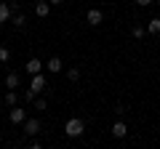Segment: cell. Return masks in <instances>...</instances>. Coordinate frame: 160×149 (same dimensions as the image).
<instances>
[{
	"mask_svg": "<svg viewBox=\"0 0 160 149\" xmlns=\"http://www.w3.org/2000/svg\"><path fill=\"white\" fill-rule=\"evenodd\" d=\"M48 11H51V3H48V0H38V3H35V13H38L40 19H46Z\"/></svg>",
	"mask_w": 160,
	"mask_h": 149,
	"instance_id": "8992f818",
	"label": "cell"
},
{
	"mask_svg": "<svg viewBox=\"0 0 160 149\" xmlns=\"http://www.w3.org/2000/svg\"><path fill=\"white\" fill-rule=\"evenodd\" d=\"M24 133H27V136H38L40 133V120H35V117L24 120Z\"/></svg>",
	"mask_w": 160,
	"mask_h": 149,
	"instance_id": "7a4b0ae2",
	"label": "cell"
},
{
	"mask_svg": "<svg viewBox=\"0 0 160 149\" xmlns=\"http://www.w3.org/2000/svg\"><path fill=\"white\" fill-rule=\"evenodd\" d=\"M86 19H88V24H91V27H99V24H102V11H99V8H91V11L86 13Z\"/></svg>",
	"mask_w": 160,
	"mask_h": 149,
	"instance_id": "5b68a950",
	"label": "cell"
},
{
	"mask_svg": "<svg viewBox=\"0 0 160 149\" xmlns=\"http://www.w3.org/2000/svg\"><path fill=\"white\" fill-rule=\"evenodd\" d=\"M126 133H128V125H126V123H123V120L112 123V136H115V138H123V136H126Z\"/></svg>",
	"mask_w": 160,
	"mask_h": 149,
	"instance_id": "52a82bcc",
	"label": "cell"
},
{
	"mask_svg": "<svg viewBox=\"0 0 160 149\" xmlns=\"http://www.w3.org/2000/svg\"><path fill=\"white\" fill-rule=\"evenodd\" d=\"M16 85H19V74L11 72V74L6 77V88H8V91H16Z\"/></svg>",
	"mask_w": 160,
	"mask_h": 149,
	"instance_id": "8fae6325",
	"label": "cell"
},
{
	"mask_svg": "<svg viewBox=\"0 0 160 149\" xmlns=\"http://www.w3.org/2000/svg\"><path fill=\"white\" fill-rule=\"evenodd\" d=\"M8 59H11V51H8L6 46H0V64H3V61H8Z\"/></svg>",
	"mask_w": 160,
	"mask_h": 149,
	"instance_id": "9a60e30c",
	"label": "cell"
},
{
	"mask_svg": "<svg viewBox=\"0 0 160 149\" xmlns=\"http://www.w3.org/2000/svg\"><path fill=\"white\" fill-rule=\"evenodd\" d=\"M131 32H133V37H136V40H142V37H144V27H133Z\"/></svg>",
	"mask_w": 160,
	"mask_h": 149,
	"instance_id": "ac0fdd59",
	"label": "cell"
},
{
	"mask_svg": "<svg viewBox=\"0 0 160 149\" xmlns=\"http://www.w3.org/2000/svg\"><path fill=\"white\" fill-rule=\"evenodd\" d=\"M27 72L29 74H40L43 72V61H40V59H29L27 61Z\"/></svg>",
	"mask_w": 160,
	"mask_h": 149,
	"instance_id": "9c48e42d",
	"label": "cell"
},
{
	"mask_svg": "<svg viewBox=\"0 0 160 149\" xmlns=\"http://www.w3.org/2000/svg\"><path fill=\"white\" fill-rule=\"evenodd\" d=\"M24 120H27V112H24L22 107H13L11 109V123H16V125H19V123H24Z\"/></svg>",
	"mask_w": 160,
	"mask_h": 149,
	"instance_id": "ba28073f",
	"label": "cell"
},
{
	"mask_svg": "<svg viewBox=\"0 0 160 149\" xmlns=\"http://www.w3.org/2000/svg\"><path fill=\"white\" fill-rule=\"evenodd\" d=\"M16 101H19L16 91H8V93H6V104H8V107H13V104H16Z\"/></svg>",
	"mask_w": 160,
	"mask_h": 149,
	"instance_id": "5bb4252c",
	"label": "cell"
},
{
	"mask_svg": "<svg viewBox=\"0 0 160 149\" xmlns=\"http://www.w3.org/2000/svg\"><path fill=\"white\" fill-rule=\"evenodd\" d=\"M11 19H13V8H11V3L3 0V3H0V24H3V22H11Z\"/></svg>",
	"mask_w": 160,
	"mask_h": 149,
	"instance_id": "3957f363",
	"label": "cell"
},
{
	"mask_svg": "<svg viewBox=\"0 0 160 149\" xmlns=\"http://www.w3.org/2000/svg\"><path fill=\"white\" fill-rule=\"evenodd\" d=\"M11 22H13V27H19V29H24V27H27V16H24V13H13V19H11Z\"/></svg>",
	"mask_w": 160,
	"mask_h": 149,
	"instance_id": "7c38bea8",
	"label": "cell"
},
{
	"mask_svg": "<svg viewBox=\"0 0 160 149\" xmlns=\"http://www.w3.org/2000/svg\"><path fill=\"white\" fill-rule=\"evenodd\" d=\"M29 149H43V147H40V144H32V147H29Z\"/></svg>",
	"mask_w": 160,
	"mask_h": 149,
	"instance_id": "44dd1931",
	"label": "cell"
},
{
	"mask_svg": "<svg viewBox=\"0 0 160 149\" xmlns=\"http://www.w3.org/2000/svg\"><path fill=\"white\" fill-rule=\"evenodd\" d=\"M147 32H152V35H158V32H160V19H149Z\"/></svg>",
	"mask_w": 160,
	"mask_h": 149,
	"instance_id": "4fadbf2b",
	"label": "cell"
},
{
	"mask_svg": "<svg viewBox=\"0 0 160 149\" xmlns=\"http://www.w3.org/2000/svg\"><path fill=\"white\" fill-rule=\"evenodd\" d=\"M136 3H139V6L144 8V6H149V3H152V0H136Z\"/></svg>",
	"mask_w": 160,
	"mask_h": 149,
	"instance_id": "d6986e66",
	"label": "cell"
},
{
	"mask_svg": "<svg viewBox=\"0 0 160 149\" xmlns=\"http://www.w3.org/2000/svg\"><path fill=\"white\" fill-rule=\"evenodd\" d=\"M83 131H86V125H83V120H78V117H69V120H67V125H64V133H67L69 138L83 136Z\"/></svg>",
	"mask_w": 160,
	"mask_h": 149,
	"instance_id": "6da1fadb",
	"label": "cell"
},
{
	"mask_svg": "<svg viewBox=\"0 0 160 149\" xmlns=\"http://www.w3.org/2000/svg\"><path fill=\"white\" fill-rule=\"evenodd\" d=\"M35 109H48V101L46 99H35Z\"/></svg>",
	"mask_w": 160,
	"mask_h": 149,
	"instance_id": "2e32d148",
	"label": "cell"
},
{
	"mask_svg": "<svg viewBox=\"0 0 160 149\" xmlns=\"http://www.w3.org/2000/svg\"><path fill=\"white\" fill-rule=\"evenodd\" d=\"M43 88H46V77H43V72H40V74H32V83H29V91L40 93Z\"/></svg>",
	"mask_w": 160,
	"mask_h": 149,
	"instance_id": "277c9868",
	"label": "cell"
},
{
	"mask_svg": "<svg viewBox=\"0 0 160 149\" xmlns=\"http://www.w3.org/2000/svg\"><path fill=\"white\" fill-rule=\"evenodd\" d=\"M46 67H48V72H62V67H64V64H62V59H59V56H51Z\"/></svg>",
	"mask_w": 160,
	"mask_h": 149,
	"instance_id": "30bf717a",
	"label": "cell"
},
{
	"mask_svg": "<svg viewBox=\"0 0 160 149\" xmlns=\"http://www.w3.org/2000/svg\"><path fill=\"white\" fill-rule=\"evenodd\" d=\"M67 77H69V80H72V83H75V80H80V72H78V69H75V67H72V69H69V72H67Z\"/></svg>",
	"mask_w": 160,
	"mask_h": 149,
	"instance_id": "e0dca14e",
	"label": "cell"
},
{
	"mask_svg": "<svg viewBox=\"0 0 160 149\" xmlns=\"http://www.w3.org/2000/svg\"><path fill=\"white\" fill-rule=\"evenodd\" d=\"M48 3H51V6H62L64 0H48Z\"/></svg>",
	"mask_w": 160,
	"mask_h": 149,
	"instance_id": "ffe728a7",
	"label": "cell"
}]
</instances>
